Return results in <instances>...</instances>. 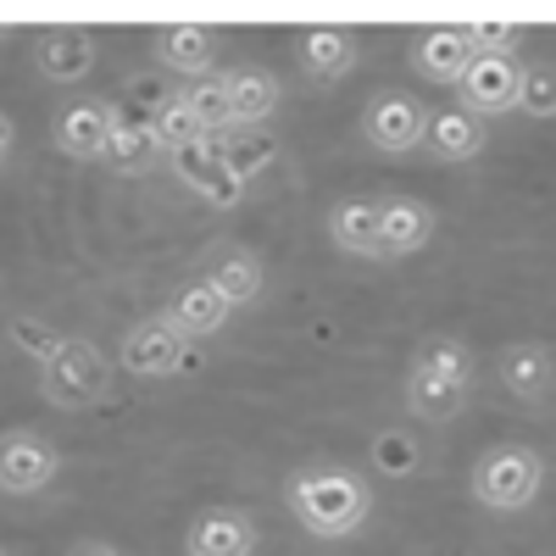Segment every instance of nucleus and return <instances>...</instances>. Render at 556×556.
Listing matches in <instances>:
<instances>
[{
  "instance_id": "4468645a",
  "label": "nucleus",
  "mask_w": 556,
  "mask_h": 556,
  "mask_svg": "<svg viewBox=\"0 0 556 556\" xmlns=\"http://www.w3.org/2000/svg\"><path fill=\"white\" fill-rule=\"evenodd\" d=\"M167 317H173L190 340H206V334H217L223 323L235 317V301H228L212 278L201 273V278H190V285H178V290L167 295Z\"/></svg>"
},
{
  "instance_id": "a211bd4d",
  "label": "nucleus",
  "mask_w": 556,
  "mask_h": 556,
  "mask_svg": "<svg viewBox=\"0 0 556 556\" xmlns=\"http://www.w3.org/2000/svg\"><path fill=\"white\" fill-rule=\"evenodd\" d=\"M228 84V101H235V123L240 128H267V117L278 112V101H285V89H278V78L267 67H228L223 73Z\"/></svg>"
},
{
  "instance_id": "423d86ee",
  "label": "nucleus",
  "mask_w": 556,
  "mask_h": 556,
  "mask_svg": "<svg viewBox=\"0 0 556 556\" xmlns=\"http://www.w3.org/2000/svg\"><path fill=\"white\" fill-rule=\"evenodd\" d=\"M117 356H123L128 374H139V379H167V374L184 367V356H190V334H184L167 312H156V317H139L134 329L123 334Z\"/></svg>"
},
{
  "instance_id": "412c9836",
  "label": "nucleus",
  "mask_w": 556,
  "mask_h": 556,
  "mask_svg": "<svg viewBox=\"0 0 556 556\" xmlns=\"http://www.w3.org/2000/svg\"><path fill=\"white\" fill-rule=\"evenodd\" d=\"M206 278H212V285L235 301V306H256L262 290H267V273H262L256 251H245V245H217Z\"/></svg>"
},
{
  "instance_id": "5701e85b",
  "label": "nucleus",
  "mask_w": 556,
  "mask_h": 556,
  "mask_svg": "<svg viewBox=\"0 0 556 556\" xmlns=\"http://www.w3.org/2000/svg\"><path fill=\"white\" fill-rule=\"evenodd\" d=\"M484 123L473 117V112H462V106H451V112H434V123H429V156L434 162H445V167H456V162H473L479 151H484Z\"/></svg>"
},
{
  "instance_id": "bb28decb",
  "label": "nucleus",
  "mask_w": 556,
  "mask_h": 556,
  "mask_svg": "<svg viewBox=\"0 0 556 556\" xmlns=\"http://www.w3.org/2000/svg\"><path fill=\"white\" fill-rule=\"evenodd\" d=\"M518 106L534 123L556 117V62H523V89H518Z\"/></svg>"
},
{
  "instance_id": "1a4fd4ad",
  "label": "nucleus",
  "mask_w": 556,
  "mask_h": 556,
  "mask_svg": "<svg viewBox=\"0 0 556 556\" xmlns=\"http://www.w3.org/2000/svg\"><path fill=\"white\" fill-rule=\"evenodd\" d=\"M112 128H117V106H106V101H73V106H62L56 112V151L62 156H73V162H106V151H112Z\"/></svg>"
},
{
  "instance_id": "2eb2a0df",
  "label": "nucleus",
  "mask_w": 556,
  "mask_h": 556,
  "mask_svg": "<svg viewBox=\"0 0 556 556\" xmlns=\"http://www.w3.org/2000/svg\"><path fill=\"white\" fill-rule=\"evenodd\" d=\"M89 67H96V39L84 28H51L34 39V73L45 84H78Z\"/></svg>"
},
{
  "instance_id": "c756f323",
  "label": "nucleus",
  "mask_w": 556,
  "mask_h": 556,
  "mask_svg": "<svg viewBox=\"0 0 556 556\" xmlns=\"http://www.w3.org/2000/svg\"><path fill=\"white\" fill-rule=\"evenodd\" d=\"M523 39L518 23H479L473 28V45H479V56H513V45Z\"/></svg>"
},
{
  "instance_id": "6e6552de",
  "label": "nucleus",
  "mask_w": 556,
  "mask_h": 556,
  "mask_svg": "<svg viewBox=\"0 0 556 556\" xmlns=\"http://www.w3.org/2000/svg\"><path fill=\"white\" fill-rule=\"evenodd\" d=\"M518 89H523V62H513V56H473V67L462 73V84H456V106L484 123L495 112H513Z\"/></svg>"
},
{
  "instance_id": "a878e982",
  "label": "nucleus",
  "mask_w": 556,
  "mask_h": 556,
  "mask_svg": "<svg viewBox=\"0 0 556 556\" xmlns=\"http://www.w3.org/2000/svg\"><path fill=\"white\" fill-rule=\"evenodd\" d=\"M184 101H190V106H195V117L212 128V139H217V134H228V128H240V123H235V101H228V84H223V73L195 78L190 89H184Z\"/></svg>"
},
{
  "instance_id": "ddd939ff",
  "label": "nucleus",
  "mask_w": 556,
  "mask_h": 556,
  "mask_svg": "<svg viewBox=\"0 0 556 556\" xmlns=\"http://www.w3.org/2000/svg\"><path fill=\"white\" fill-rule=\"evenodd\" d=\"M495 374H501V390L523 401V406H540L551 390H556V356L545 340H518V345H506L501 362H495Z\"/></svg>"
},
{
  "instance_id": "20e7f679",
  "label": "nucleus",
  "mask_w": 556,
  "mask_h": 556,
  "mask_svg": "<svg viewBox=\"0 0 556 556\" xmlns=\"http://www.w3.org/2000/svg\"><path fill=\"white\" fill-rule=\"evenodd\" d=\"M106 384H112V367H106L101 345H89V340H78V334H67V345L39 367L45 401L62 406V412H78V406H89V401H101Z\"/></svg>"
},
{
  "instance_id": "f257e3e1",
  "label": "nucleus",
  "mask_w": 556,
  "mask_h": 556,
  "mask_svg": "<svg viewBox=\"0 0 556 556\" xmlns=\"http://www.w3.org/2000/svg\"><path fill=\"white\" fill-rule=\"evenodd\" d=\"M285 506L312 540H351L374 518V484L345 462H312L285 479Z\"/></svg>"
},
{
  "instance_id": "b1692460",
  "label": "nucleus",
  "mask_w": 556,
  "mask_h": 556,
  "mask_svg": "<svg viewBox=\"0 0 556 556\" xmlns=\"http://www.w3.org/2000/svg\"><path fill=\"white\" fill-rule=\"evenodd\" d=\"M212 151L223 156L228 173L245 184V178H256V173H267L278 162V134L273 128H228V134L212 139Z\"/></svg>"
},
{
  "instance_id": "cd10ccee",
  "label": "nucleus",
  "mask_w": 556,
  "mask_h": 556,
  "mask_svg": "<svg viewBox=\"0 0 556 556\" xmlns=\"http://www.w3.org/2000/svg\"><path fill=\"white\" fill-rule=\"evenodd\" d=\"M417 462H424V451H417L412 434H395V429L374 434V468H379V473L406 479V473H417Z\"/></svg>"
},
{
  "instance_id": "c85d7f7f",
  "label": "nucleus",
  "mask_w": 556,
  "mask_h": 556,
  "mask_svg": "<svg viewBox=\"0 0 556 556\" xmlns=\"http://www.w3.org/2000/svg\"><path fill=\"white\" fill-rule=\"evenodd\" d=\"M12 340H17V351H23V356H34L39 367H45V362H51V356H56V351L67 345V334L45 329L39 317H34V323H28V317H12Z\"/></svg>"
},
{
  "instance_id": "f8f14e48",
  "label": "nucleus",
  "mask_w": 556,
  "mask_h": 556,
  "mask_svg": "<svg viewBox=\"0 0 556 556\" xmlns=\"http://www.w3.org/2000/svg\"><path fill=\"white\" fill-rule=\"evenodd\" d=\"M479 56V45H473V28H424L412 39V67L417 78H429V84H462V73L473 67Z\"/></svg>"
},
{
  "instance_id": "4be33fe9",
  "label": "nucleus",
  "mask_w": 556,
  "mask_h": 556,
  "mask_svg": "<svg viewBox=\"0 0 556 556\" xmlns=\"http://www.w3.org/2000/svg\"><path fill=\"white\" fill-rule=\"evenodd\" d=\"M173 173H178V184H190L201 201H217V206L240 201V190H245V184L223 167V156L212 151V139L195 146V151H184V156H173Z\"/></svg>"
},
{
  "instance_id": "7ed1b4c3",
  "label": "nucleus",
  "mask_w": 556,
  "mask_h": 556,
  "mask_svg": "<svg viewBox=\"0 0 556 556\" xmlns=\"http://www.w3.org/2000/svg\"><path fill=\"white\" fill-rule=\"evenodd\" d=\"M545 490V456L534 445H495L473 462V501L490 513H523Z\"/></svg>"
},
{
  "instance_id": "393cba45",
  "label": "nucleus",
  "mask_w": 556,
  "mask_h": 556,
  "mask_svg": "<svg viewBox=\"0 0 556 556\" xmlns=\"http://www.w3.org/2000/svg\"><path fill=\"white\" fill-rule=\"evenodd\" d=\"M167 151H162V139L151 134V123H134V117H123L117 112V128H112V151H106V162H117V173H151L156 162H162Z\"/></svg>"
},
{
  "instance_id": "9d476101",
  "label": "nucleus",
  "mask_w": 556,
  "mask_h": 556,
  "mask_svg": "<svg viewBox=\"0 0 556 556\" xmlns=\"http://www.w3.org/2000/svg\"><path fill=\"white\" fill-rule=\"evenodd\" d=\"M329 240L334 251L345 256H362V262H384V206L374 195H345L329 206Z\"/></svg>"
},
{
  "instance_id": "7c9ffc66",
  "label": "nucleus",
  "mask_w": 556,
  "mask_h": 556,
  "mask_svg": "<svg viewBox=\"0 0 556 556\" xmlns=\"http://www.w3.org/2000/svg\"><path fill=\"white\" fill-rule=\"evenodd\" d=\"M67 556H123V551L106 540H78V545H67Z\"/></svg>"
},
{
  "instance_id": "9b49d317",
  "label": "nucleus",
  "mask_w": 556,
  "mask_h": 556,
  "mask_svg": "<svg viewBox=\"0 0 556 556\" xmlns=\"http://www.w3.org/2000/svg\"><path fill=\"white\" fill-rule=\"evenodd\" d=\"M256 551V518L245 506H206L184 529V556H251Z\"/></svg>"
},
{
  "instance_id": "f3484780",
  "label": "nucleus",
  "mask_w": 556,
  "mask_h": 556,
  "mask_svg": "<svg viewBox=\"0 0 556 556\" xmlns=\"http://www.w3.org/2000/svg\"><path fill=\"white\" fill-rule=\"evenodd\" d=\"M295 62H301V73L312 84H340L356 67V34H345V28H312L295 45Z\"/></svg>"
},
{
  "instance_id": "6ab92c4d",
  "label": "nucleus",
  "mask_w": 556,
  "mask_h": 556,
  "mask_svg": "<svg viewBox=\"0 0 556 556\" xmlns=\"http://www.w3.org/2000/svg\"><path fill=\"white\" fill-rule=\"evenodd\" d=\"M156 62L167 67V73H184V78H201V73H212V62H217V34L212 28H195V23H184V28H162L156 34Z\"/></svg>"
},
{
  "instance_id": "dca6fc26",
  "label": "nucleus",
  "mask_w": 556,
  "mask_h": 556,
  "mask_svg": "<svg viewBox=\"0 0 556 556\" xmlns=\"http://www.w3.org/2000/svg\"><path fill=\"white\" fill-rule=\"evenodd\" d=\"M384 206V251L390 256H412L434 240V206L424 195H379Z\"/></svg>"
},
{
  "instance_id": "f03ea898",
  "label": "nucleus",
  "mask_w": 556,
  "mask_h": 556,
  "mask_svg": "<svg viewBox=\"0 0 556 556\" xmlns=\"http://www.w3.org/2000/svg\"><path fill=\"white\" fill-rule=\"evenodd\" d=\"M473 395V351L456 334H429L406 367V412L424 424H451Z\"/></svg>"
},
{
  "instance_id": "aec40b11",
  "label": "nucleus",
  "mask_w": 556,
  "mask_h": 556,
  "mask_svg": "<svg viewBox=\"0 0 556 556\" xmlns=\"http://www.w3.org/2000/svg\"><path fill=\"white\" fill-rule=\"evenodd\" d=\"M146 123H151V134L162 139L167 156H184V151H195V146H206V139H212V128L195 117L190 101H184V89H167V96L151 106Z\"/></svg>"
},
{
  "instance_id": "39448f33",
  "label": "nucleus",
  "mask_w": 556,
  "mask_h": 556,
  "mask_svg": "<svg viewBox=\"0 0 556 556\" xmlns=\"http://www.w3.org/2000/svg\"><path fill=\"white\" fill-rule=\"evenodd\" d=\"M429 123H434V112L417 101L412 89H379V96L362 106L367 146L384 151V156H406L417 146H429Z\"/></svg>"
},
{
  "instance_id": "0eeeda50",
  "label": "nucleus",
  "mask_w": 556,
  "mask_h": 556,
  "mask_svg": "<svg viewBox=\"0 0 556 556\" xmlns=\"http://www.w3.org/2000/svg\"><path fill=\"white\" fill-rule=\"evenodd\" d=\"M56 473H62V451L45 440V434H34V429H12L7 440H0V490H7L12 501L51 490Z\"/></svg>"
}]
</instances>
